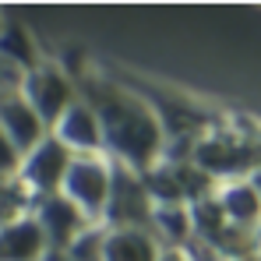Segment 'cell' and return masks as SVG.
Returning <instances> with one entry per match:
<instances>
[{"label": "cell", "instance_id": "4fadbf2b", "mask_svg": "<svg viewBox=\"0 0 261 261\" xmlns=\"http://www.w3.org/2000/svg\"><path fill=\"white\" fill-rule=\"evenodd\" d=\"M46 240L32 216L0 229V261H46Z\"/></svg>", "mask_w": 261, "mask_h": 261}, {"label": "cell", "instance_id": "5b68a950", "mask_svg": "<svg viewBox=\"0 0 261 261\" xmlns=\"http://www.w3.org/2000/svg\"><path fill=\"white\" fill-rule=\"evenodd\" d=\"M71 155L46 134L43 141L21 155V166H18V176L14 184L21 187V194L29 201H39V198H49L60 191V180H64V170H67Z\"/></svg>", "mask_w": 261, "mask_h": 261}, {"label": "cell", "instance_id": "7c38bea8", "mask_svg": "<svg viewBox=\"0 0 261 261\" xmlns=\"http://www.w3.org/2000/svg\"><path fill=\"white\" fill-rule=\"evenodd\" d=\"M0 57L7 64H14L21 74L46 60V53L39 49V39L32 36V29L25 21H14V18H4V25H0Z\"/></svg>", "mask_w": 261, "mask_h": 261}, {"label": "cell", "instance_id": "9c48e42d", "mask_svg": "<svg viewBox=\"0 0 261 261\" xmlns=\"http://www.w3.org/2000/svg\"><path fill=\"white\" fill-rule=\"evenodd\" d=\"M216 208L222 212V219L237 229H251L258 226V208H261V198H258V180L247 176V180H226V184H216L212 194Z\"/></svg>", "mask_w": 261, "mask_h": 261}, {"label": "cell", "instance_id": "277c9868", "mask_svg": "<svg viewBox=\"0 0 261 261\" xmlns=\"http://www.w3.org/2000/svg\"><path fill=\"white\" fill-rule=\"evenodd\" d=\"M18 95L32 106V113L46 124V130L60 120V113L78 99V88H74V78L67 74V67L60 60H49L46 57L43 64H36L32 71L21 74L18 82Z\"/></svg>", "mask_w": 261, "mask_h": 261}, {"label": "cell", "instance_id": "52a82bcc", "mask_svg": "<svg viewBox=\"0 0 261 261\" xmlns=\"http://www.w3.org/2000/svg\"><path fill=\"white\" fill-rule=\"evenodd\" d=\"M148 198L141 187V176L124 170L113 163V187H110V201H106V216L102 226H134V229H148Z\"/></svg>", "mask_w": 261, "mask_h": 261}, {"label": "cell", "instance_id": "5bb4252c", "mask_svg": "<svg viewBox=\"0 0 261 261\" xmlns=\"http://www.w3.org/2000/svg\"><path fill=\"white\" fill-rule=\"evenodd\" d=\"M29 212H32V201L21 194V187L14 180H0V229L25 219Z\"/></svg>", "mask_w": 261, "mask_h": 261}, {"label": "cell", "instance_id": "2e32d148", "mask_svg": "<svg viewBox=\"0 0 261 261\" xmlns=\"http://www.w3.org/2000/svg\"><path fill=\"white\" fill-rule=\"evenodd\" d=\"M155 261H191L180 247H159V258Z\"/></svg>", "mask_w": 261, "mask_h": 261}, {"label": "cell", "instance_id": "9a60e30c", "mask_svg": "<svg viewBox=\"0 0 261 261\" xmlns=\"http://www.w3.org/2000/svg\"><path fill=\"white\" fill-rule=\"evenodd\" d=\"M18 166H21V152L7 141V134L0 130V180H14L18 176Z\"/></svg>", "mask_w": 261, "mask_h": 261}, {"label": "cell", "instance_id": "8992f818", "mask_svg": "<svg viewBox=\"0 0 261 261\" xmlns=\"http://www.w3.org/2000/svg\"><path fill=\"white\" fill-rule=\"evenodd\" d=\"M29 216L39 226L49 254H64L74 240H82L88 229H92V222H88L67 198H60V194H49V198L32 201V212H29Z\"/></svg>", "mask_w": 261, "mask_h": 261}, {"label": "cell", "instance_id": "e0dca14e", "mask_svg": "<svg viewBox=\"0 0 261 261\" xmlns=\"http://www.w3.org/2000/svg\"><path fill=\"white\" fill-rule=\"evenodd\" d=\"M229 261H258V251H251V254H240V258H229Z\"/></svg>", "mask_w": 261, "mask_h": 261}, {"label": "cell", "instance_id": "30bf717a", "mask_svg": "<svg viewBox=\"0 0 261 261\" xmlns=\"http://www.w3.org/2000/svg\"><path fill=\"white\" fill-rule=\"evenodd\" d=\"M0 130L7 134V141L25 155V152H32L39 141H43L46 134V124L32 113V106L18 95V92H11V95H4L0 99Z\"/></svg>", "mask_w": 261, "mask_h": 261}, {"label": "cell", "instance_id": "8fae6325", "mask_svg": "<svg viewBox=\"0 0 261 261\" xmlns=\"http://www.w3.org/2000/svg\"><path fill=\"white\" fill-rule=\"evenodd\" d=\"M159 244L148 229L134 226H102L99 233V261H155Z\"/></svg>", "mask_w": 261, "mask_h": 261}, {"label": "cell", "instance_id": "ba28073f", "mask_svg": "<svg viewBox=\"0 0 261 261\" xmlns=\"http://www.w3.org/2000/svg\"><path fill=\"white\" fill-rule=\"evenodd\" d=\"M49 138L67 152V155H102V134H99V120L82 99H74L60 120L49 127Z\"/></svg>", "mask_w": 261, "mask_h": 261}, {"label": "cell", "instance_id": "7a4b0ae2", "mask_svg": "<svg viewBox=\"0 0 261 261\" xmlns=\"http://www.w3.org/2000/svg\"><path fill=\"white\" fill-rule=\"evenodd\" d=\"M184 159L212 184L247 180L258 170V127L251 117L222 113L216 124H208L187 145Z\"/></svg>", "mask_w": 261, "mask_h": 261}, {"label": "cell", "instance_id": "ac0fdd59", "mask_svg": "<svg viewBox=\"0 0 261 261\" xmlns=\"http://www.w3.org/2000/svg\"><path fill=\"white\" fill-rule=\"evenodd\" d=\"M0 25H4V11H0Z\"/></svg>", "mask_w": 261, "mask_h": 261}, {"label": "cell", "instance_id": "6da1fadb", "mask_svg": "<svg viewBox=\"0 0 261 261\" xmlns=\"http://www.w3.org/2000/svg\"><path fill=\"white\" fill-rule=\"evenodd\" d=\"M74 78L78 99L99 120L102 155L130 173H145L166 155V130L155 110L120 78L95 64H64Z\"/></svg>", "mask_w": 261, "mask_h": 261}, {"label": "cell", "instance_id": "3957f363", "mask_svg": "<svg viewBox=\"0 0 261 261\" xmlns=\"http://www.w3.org/2000/svg\"><path fill=\"white\" fill-rule=\"evenodd\" d=\"M110 187H113V163L106 155H71L57 194L67 198L92 226H102Z\"/></svg>", "mask_w": 261, "mask_h": 261}]
</instances>
